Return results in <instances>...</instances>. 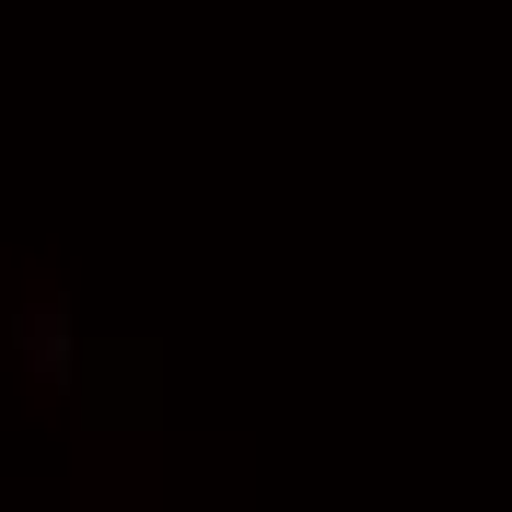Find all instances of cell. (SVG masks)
<instances>
[{
  "label": "cell",
  "mask_w": 512,
  "mask_h": 512,
  "mask_svg": "<svg viewBox=\"0 0 512 512\" xmlns=\"http://www.w3.org/2000/svg\"><path fill=\"white\" fill-rule=\"evenodd\" d=\"M24 350H35V373H70V326H59V315H35V326H24Z\"/></svg>",
  "instance_id": "6da1fadb"
}]
</instances>
